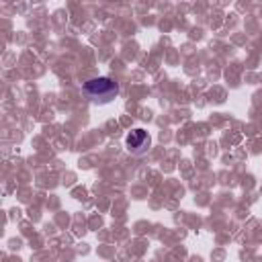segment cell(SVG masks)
Segmentation results:
<instances>
[{
	"mask_svg": "<svg viewBox=\"0 0 262 262\" xmlns=\"http://www.w3.org/2000/svg\"><path fill=\"white\" fill-rule=\"evenodd\" d=\"M151 145V137L145 129H133L127 137H125V147L129 154L133 156H143Z\"/></svg>",
	"mask_w": 262,
	"mask_h": 262,
	"instance_id": "7a4b0ae2",
	"label": "cell"
},
{
	"mask_svg": "<svg viewBox=\"0 0 262 262\" xmlns=\"http://www.w3.org/2000/svg\"><path fill=\"white\" fill-rule=\"evenodd\" d=\"M82 90H84V94H86L92 102H96V104H106V102H111V100L117 96L119 86H117V82H113L111 78L98 76V78L88 80Z\"/></svg>",
	"mask_w": 262,
	"mask_h": 262,
	"instance_id": "6da1fadb",
	"label": "cell"
}]
</instances>
